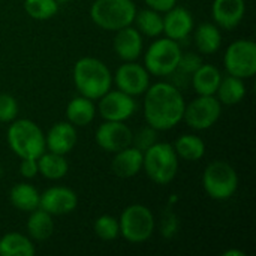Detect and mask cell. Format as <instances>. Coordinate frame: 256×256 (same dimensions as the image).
<instances>
[{"instance_id":"6da1fadb","label":"cell","mask_w":256,"mask_h":256,"mask_svg":"<svg viewBox=\"0 0 256 256\" xmlns=\"http://www.w3.org/2000/svg\"><path fill=\"white\" fill-rule=\"evenodd\" d=\"M144 94V118L158 132L170 130L183 120L186 106L183 93L170 81L148 86Z\"/></svg>"},{"instance_id":"7a4b0ae2","label":"cell","mask_w":256,"mask_h":256,"mask_svg":"<svg viewBox=\"0 0 256 256\" xmlns=\"http://www.w3.org/2000/svg\"><path fill=\"white\" fill-rule=\"evenodd\" d=\"M74 84L81 96L98 100L112 86L110 68L96 57H82L74 66Z\"/></svg>"},{"instance_id":"3957f363","label":"cell","mask_w":256,"mask_h":256,"mask_svg":"<svg viewBox=\"0 0 256 256\" xmlns=\"http://www.w3.org/2000/svg\"><path fill=\"white\" fill-rule=\"evenodd\" d=\"M8 144L20 159H38L45 150V134L28 118L10 122L8 129Z\"/></svg>"},{"instance_id":"277c9868","label":"cell","mask_w":256,"mask_h":256,"mask_svg":"<svg viewBox=\"0 0 256 256\" xmlns=\"http://www.w3.org/2000/svg\"><path fill=\"white\" fill-rule=\"evenodd\" d=\"M142 170L147 177L160 186L170 184L178 171V156L172 144L170 142H154L144 152Z\"/></svg>"},{"instance_id":"5b68a950","label":"cell","mask_w":256,"mask_h":256,"mask_svg":"<svg viewBox=\"0 0 256 256\" xmlns=\"http://www.w3.org/2000/svg\"><path fill=\"white\" fill-rule=\"evenodd\" d=\"M136 6L132 0H94L90 8L92 21L106 32L132 26Z\"/></svg>"},{"instance_id":"8992f818","label":"cell","mask_w":256,"mask_h":256,"mask_svg":"<svg viewBox=\"0 0 256 256\" xmlns=\"http://www.w3.org/2000/svg\"><path fill=\"white\" fill-rule=\"evenodd\" d=\"M202 188L214 201L230 200L238 188L236 168L225 160H214L208 164L202 174Z\"/></svg>"},{"instance_id":"52a82bcc","label":"cell","mask_w":256,"mask_h":256,"mask_svg":"<svg viewBox=\"0 0 256 256\" xmlns=\"http://www.w3.org/2000/svg\"><path fill=\"white\" fill-rule=\"evenodd\" d=\"M120 236L129 243L147 242L156 228V220L152 210L142 204H132L122 212L118 219Z\"/></svg>"},{"instance_id":"ba28073f","label":"cell","mask_w":256,"mask_h":256,"mask_svg":"<svg viewBox=\"0 0 256 256\" xmlns=\"http://www.w3.org/2000/svg\"><path fill=\"white\" fill-rule=\"evenodd\" d=\"M182 57V48L177 40L170 38H159L144 54V68L150 75L168 76L174 72Z\"/></svg>"},{"instance_id":"9c48e42d","label":"cell","mask_w":256,"mask_h":256,"mask_svg":"<svg viewBox=\"0 0 256 256\" xmlns=\"http://www.w3.org/2000/svg\"><path fill=\"white\" fill-rule=\"evenodd\" d=\"M224 64L228 75L248 80L256 74V44L250 39H237L225 51Z\"/></svg>"},{"instance_id":"30bf717a","label":"cell","mask_w":256,"mask_h":256,"mask_svg":"<svg viewBox=\"0 0 256 256\" xmlns=\"http://www.w3.org/2000/svg\"><path fill=\"white\" fill-rule=\"evenodd\" d=\"M222 114V104L219 99L213 96H201L195 98L184 106L183 120L186 124L195 130H206L210 129L216 122L220 118Z\"/></svg>"},{"instance_id":"8fae6325","label":"cell","mask_w":256,"mask_h":256,"mask_svg":"<svg viewBox=\"0 0 256 256\" xmlns=\"http://www.w3.org/2000/svg\"><path fill=\"white\" fill-rule=\"evenodd\" d=\"M99 112L104 120L110 122H126L130 118L136 110V102L134 96L122 90H108L99 99Z\"/></svg>"},{"instance_id":"7c38bea8","label":"cell","mask_w":256,"mask_h":256,"mask_svg":"<svg viewBox=\"0 0 256 256\" xmlns=\"http://www.w3.org/2000/svg\"><path fill=\"white\" fill-rule=\"evenodd\" d=\"M132 136L134 132L124 122L105 120L94 132L96 144L108 153H117L132 146Z\"/></svg>"},{"instance_id":"4fadbf2b","label":"cell","mask_w":256,"mask_h":256,"mask_svg":"<svg viewBox=\"0 0 256 256\" xmlns=\"http://www.w3.org/2000/svg\"><path fill=\"white\" fill-rule=\"evenodd\" d=\"M114 82L118 90L130 96H140L144 94L150 86V74L142 64L135 62H124L116 70Z\"/></svg>"},{"instance_id":"5bb4252c","label":"cell","mask_w":256,"mask_h":256,"mask_svg":"<svg viewBox=\"0 0 256 256\" xmlns=\"http://www.w3.org/2000/svg\"><path fill=\"white\" fill-rule=\"evenodd\" d=\"M78 206L76 194L64 186H52L40 194L39 208L51 216H63L72 213Z\"/></svg>"},{"instance_id":"9a60e30c","label":"cell","mask_w":256,"mask_h":256,"mask_svg":"<svg viewBox=\"0 0 256 256\" xmlns=\"http://www.w3.org/2000/svg\"><path fill=\"white\" fill-rule=\"evenodd\" d=\"M194 16L183 6H174L165 12L164 16V33L166 38L180 42H184L194 30Z\"/></svg>"},{"instance_id":"2e32d148","label":"cell","mask_w":256,"mask_h":256,"mask_svg":"<svg viewBox=\"0 0 256 256\" xmlns=\"http://www.w3.org/2000/svg\"><path fill=\"white\" fill-rule=\"evenodd\" d=\"M246 2L244 0H213L212 15L214 24L225 30L236 28L244 18Z\"/></svg>"},{"instance_id":"e0dca14e","label":"cell","mask_w":256,"mask_h":256,"mask_svg":"<svg viewBox=\"0 0 256 256\" xmlns=\"http://www.w3.org/2000/svg\"><path fill=\"white\" fill-rule=\"evenodd\" d=\"M112 46L118 58L123 62H135L144 48L142 34L132 26H126L116 32Z\"/></svg>"},{"instance_id":"ac0fdd59","label":"cell","mask_w":256,"mask_h":256,"mask_svg":"<svg viewBox=\"0 0 256 256\" xmlns=\"http://www.w3.org/2000/svg\"><path fill=\"white\" fill-rule=\"evenodd\" d=\"M76 128L69 122H58L45 135V147L48 152L66 156L76 144Z\"/></svg>"},{"instance_id":"d6986e66","label":"cell","mask_w":256,"mask_h":256,"mask_svg":"<svg viewBox=\"0 0 256 256\" xmlns=\"http://www.w3.org/2000/svg\"><path fill=\"white\" fill-rule=\"evenodd\" d=\"M114 154L116 156L111 162V171L114 176L120 178H130L142 170L144 153L136 147L129 146Z\"/></svg>"},{"instance_id":"ffe728a7","label":"cell","mask_w":256,"mask_h":256,"mask_svg":"<svg viewBox=\"0 0 256 256\" xmlns=\"http://www.w3.org/2000/svg\"><path fill=\"white\" fill-rule=\"evenodd\" d=\"M222 74L214 64H201L192 75L190 86L201 96H213L220 84Z\"/></svg>"},{"instance_id":"44dd1931","label":"cell","mask_w":256,"mask_h":256,"mask_svg":"<svg viewBox=\"0 0 256 256\" xmlns=\"http://www.w3.org/2000/svg\"><path fill=\"white\" fill-rule=\"evenodd\" d=\"M96 106L92 99L86 96L74 98L66 106V118L75 128H84L94 120Z\"/></svg>"},{"instance_id":"7402d4cb","label":"cell","mask_w":256,"mask_h":256,"mask_svg":"<svg viewBox=\"0 0 256 256\" xmlns=\"http://www.w3.org/2000/svg\"><path fill=\"white\" fill-rule=\"evenodd\" d=\"M201 64H202V60H201V57L198 54H195V52H186V54H183L182 52V57L178 60L177 68L174 69V72L171 75H168L171 78L170 82L172 86H176L178 90H183V88L189 87L194 72Z\"/></svg>"},{"instance_id":"603a6c76","label":"cell","mask_w":256,"mask_h":256,"mask_svg":"<svg viewBox=\"0 0 256 256\" xmlns=\"http://www.w3.org/2000/svg\"><path fill=\"white\" fill-rule=\"evenodd\" d=\"M39 200H40V194L34 186L28 183H18L9 192L10 204L20 212L30 213L39 208Z\"/></svg>"},{"instance_id":"cb8c5ba5","label":"cell","mask_w":256,"mask_h":256,"mask_svg":"<svg viewBox=\"0 0 256 256\" xmlns=\"http://www.w3.org/2000/svg\"><path fill=\"white\" fill-rule=\"evenodd\" d=\"M195 45L202 54H214L222 45L220 28L213 22H202L196 27L195 32Z\"/></svg>"},{"instance_id":"d4e9b609","label":"cell","mask_w":256,"mask_h":256,"mask_svg":"<svg viewBox=\"0 0 256 256\" xmlns=\"http://www.w3.org/2000/svg\"><path fill=\"white\" fill-rule=\"evenodd\" d=\"M222 105H237L246 96V84L244 80L228 75L222 76L220 84L214 94Z\"/></svg>"},{"instance_id":"484cf974","label":"cell","mask_w":256,"mask_h":256,"mask_svg":"<svg viewBox=\"0 0 256 256\" xmlns=\"http://www.w3.org/2000/svg\"><path fill=\"white\" fill-rule=\"evenodd\" d=\"M26 228H27L30 238H33L36 242H45L54 232L52 216L42 208H36V210L30 212Z\"/></svg>"},{"instance_id":"4316f807","label":"cell","mask_w":256,"mask_h":256,"mask_svg":"<svg viewBox=\"0 0 256 256\" xmlns=\"http://www.w3.org/2000/svg\"><path fill=\"white\" fill-rule=\"evenodd\" d=\"M34 254V244L24 234L8 232L0 238V256H33Z\"/></svg>"},{"instance_id":"83f0119b","label":"cell","mask_w":256,"mask_h":256,"mask_svg":"<svg viewBox=\"0 0 256 256\" xmlns=\"http://www.w3.org/2000/svg\"><path fill=\"white\" fill-rule=\"evenodd\" d=\"M36 160H38L39 172L48 180H60L69 171L68 160L63 154H57L52 152H48V153L44 152Z\"/></svg>"},{"instance_id":"f1b7e54d","label":"cell","mask_w":256,"mask_h":256,"mask_svg":"<svg viewBox=\"0 0 256 256\" xmlns=\"http://www.w3.org/2000/svg\"><path fill=\"white\" fill-rule=\"evenodd\" d=\"M174 150L176 154L188 162H195L204 158L206 154V144L204 141L192 134H186V135H180L176 142H174Z\"/></svg>"},{"instance_id":"f546056e","label":"cell","mask_w":256,"mask_h":256,"mask_svg":"<svg viewBox=\"0 0 256 256\" xmlns=\"http://www.w3.org/2000/svg\"><path fill=\"white\" fill-rule=\"evenodd\" d=\"M134 22L136 24V30L141 34H146L148 38H158L160 33H164V16L160 12L147 8L140 12H136Z\"/></svg>"},{"instance_id":"4dcf8cb0","label":"cell","mask_w":256,"mask_h":256,"mask_svg":"<svg viewBox=\"0 0 256 256\" xmlns=\"http://www.w3.org/2000/svg\"><path fill=\"white\" fill-rule=\"evenodd\" d=\"M57 0H24V10L33 20L45 21L58 12Z\"/></svg>"},{"instance_id":"1f68e13d","label":"cell","mask_w":256,"mask_h":256,"mask_svg":"<svg viewBox=\"0 0 256 256\" xmlns=\"http://www.w3.org/2000/svg\"><path fill=\"white\" fill-rule=\"evenodd\" d=\"M94 234L100 240H105V242L116 240L120 236L118 219H116L114 216H110V214L99 216L94 222Z\"/></svg>"},{"instance_id":"d6a6232c","label":"cell","mask_w":256,"mask_h":256,"mask_svg":"<svg viewBox=\"0 0 256 256\" xmlns=\"http://www.w3.org/2000/svg\"><path fill=\"white\" fill-rule=\"evenodd\" d=\"M154 142H158V130L153 129L152 126H146L142 129H140L134 136H132V146L136 147L138 150H141L142 153L152 147Z\"/></svg>"},{"instance_id":"836d02e7","label":"cell","mask_w":256,"mask_h":256,"mask_svg":"<svg viewBox=\"0 0 256 256\" xmlns=\"http://www.w3.org/2000/svg\"><path fill=\"white\" fill-rule=\"evenodd\" d=\"M18 104L12 94H0V123H10L16 118Z\"/></svg>"},{"instance_id":"e575fe53","label":"cell","mask_w":256,"mask_h":256,"mask_svg":"<svg viewBox=\"0 0 256 256\" xmlns=\"http://www.w3.org/2000/svg\"><path fill=\"white\" fill-rule=\"evenodd\" d=\"M178 218L177 214L171 210V208H166L164 213H162V220H160V234L165 237V238H172L176 237V234L178 232Z\"/></svg>"},{"instance_id":"d590c367","label":"cell","mask_w":256,"mask_h":256,"mask_svg":"<svg viewBox=\"0 0 256 256\" xmlns=\"http://www.w3.org/2000/svg\"><path fill=\"white\" fill-rule=\"evenodd\" d=\"M20 172L24 178H33L39 174L38 160L36 159H21Z\"/></svg>"},{"instance_id":"8d00e7d4","label":"cell","mask_w":256,"mask_h":256,"mask_svg":"<svg viewBox=\"0 0 256 256\" xmlns=\"http://www.w3.org/2000/svg\"><path fill=\"white\" fill-rule=\"evenodd\" d=\"M146 4L160 14H165L166 10H170L171 8H174L177 4V0H144Z\"/></svg>"},{"instance_id":"74e56055","label":"cell","mask_w":256,"mask_h":256,"mask_svg":"<svg viewBox=\"0 0 256 256\" xmlns=\"http://www.w3.org/2000/svg\"><path fill=\"white\" fill-rule=\"evenodd\" d=\"M224 256H246V254L242 250H237V249H230V250L224 252Z\"/></svg>"},{"instance_id":"f35d334b","label":"cell","mask_w":256,"mask_h":256,"mask_svg":"<svg viewBox=\"0 0 256 256\" xmlns=\"http://www.w3.org/2000/svg\"><path fill=\"white\" fill-rule=\"evenodd\" d=\"M58 3H66V2H70V0H57Z\"/></svg>"},{"instance_id":"ab89813d","label":"cell","mask_w":256,"mask_h":256,"mask_svg":"<svg viewBox=\"0 0 256 256\" xmlns=\"http://www.w3.org/2000/svg\"><path fill=\"white\" fill-rule=\"evenodd\" d=\"M2 172H3V170H2V166H0V177H2Z\"/></svg>"}]
</instances>
